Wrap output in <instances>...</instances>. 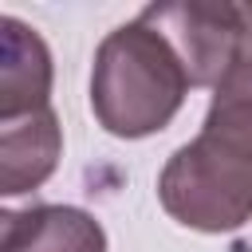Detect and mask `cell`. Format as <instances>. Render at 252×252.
I'll list each match as a JSON object with an SVG mask.
<instances>
[{
	"instance_id": "1",
	"label": "cell",
	"mask_w": 252,
	"mask_h": 252,
	"mask_svg": "<svg viewBox=\"0 0 252 252\" xmlns=\"http://www.w3.org/2000/svg\"><path fill=\"white\" fill-rule=\"evenodd\" d=\"M193 91L177 47L142 16L114 28L91 63V114L122 142L161 134Z\"/></svg>"
},
{
	"instance_id": "2",
	"label": "cell",
	"mask_w": 252,
	"mask_h": 252,
	"mask_svg": "<svg viewBox=\"0 0 252 252\" xmlns=\"http://www.w3.org/2000/svg\"><path fill=\"white\" fill-rule=\"evenodd\" d=\"M161 209L193 232H236L252 220V154L205 134L177 146L158 173Z\"/></svg>"
},
{
	"instance_id": "3",
	"label": "cell",
	"mask_w": 252,
	"mask_h": 252,
	"mask_svg": "<svg viewBox=\"0 0 252 252\" xmlns=\"http://www.w3.org/2000/svg\"><path fill=\"white\" fill-rule=\"evenodd\" d=\"M146 24H154L181 55L193 87H217L228 71L232 55L248 39V20L240 4H201V0H165L146 4L138 12Z\"/></svg>"
},
{
	"instance_id": "4",
	"label": "cell",
	"mask_w": 252,
	"mask_h": 252,
	"mask_svg": "<svg viewBox=\"0 0 252 252\" xmlns=\"http://www.w3.org/2000/svg\"><path fill=\"white\" fill-rule=\"evenodd\" d=\"M55 63L43 35L20 16H0V122L51 106Z\"/></svg>"
},
{
	"instance_id": "5",
	"label": "cell",
	"mask_w": 252,
	"mask_h": 252,
	"mask_svg": "<svg viewBox=\"0 0 252 252\" xmlns=\"http://www.w3.org/2000/svg\"><path fill=\"white\" fill-rule=\"evenodd\" d=\"M0 252H106V228L79 205L4 209Z\"/></svg>"
},
{
	"instance_id": "6",
	"label": "cell",
	"mask_w": 252,
	"mask_h": 252,
	"mask_svg": "<svg viewBox=\"0 0 252 252\" xmlns=\"http://www.w3.org/2000/svg\"><path fill=\"white\" fill-rule=\"evenodd\" d=\"M63 158V126L55 106L0 122V193L20 197L39 189Z\"/></svg>"
},
{
	"instance_id": "7",
	"label": "cell",
	"mask_w": 252,
	"mask_h": 252,
	"mask_svg": "<svg viewBox=\"0 0 252 252\" xmlns=\"http://www.w3.org/2000/svg\"><path fill=\"white\" fill-rule=\"evenodd\" d=\"M197 134L220 146H232L240 154H252V32L232 55L220 83L213 87V98Z\"/></svg>"
}]
</instances>
